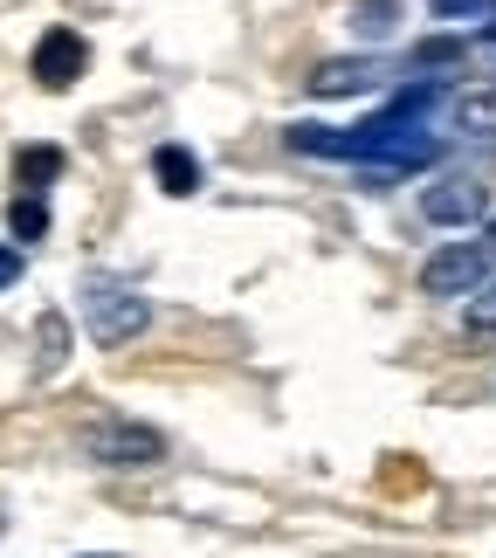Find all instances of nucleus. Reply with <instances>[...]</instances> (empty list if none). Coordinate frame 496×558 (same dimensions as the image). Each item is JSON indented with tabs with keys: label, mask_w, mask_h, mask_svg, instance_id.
Here are the masks:
<instances>
[{
	"label": "nucleus",
	"mask_w": 496,
	"mask_h": 558,
	"mask_svg": "<svg viewBox=\"0 0 496 558\" xmlns=\"http://www.w3.org/2000/svg\"><path fill=\"white\" fill-rule=\"evenodd\" d=\"M448 124L462 138H496V90H462L448 97Z\"/></svg>",
	"instance_id": "6e6552de"
},
{
	"label": "nucleus",
	"mask_w": 496,
	"mask_h": 558,
	"mask_svg": "<svg viewBox=\"0 0 496 558\" xmlns=\"http://www.w3.org/2000/svg\"><path fill=\"white\" fill-rule=\"evenodd\" d=\"M8 228H14V242L28 248V242H41L49 234V201L41 193H14V207H8Z\"/></svg>",
	"instance_id": "9b49d317"
},
{
	"label": "nucleus",
	"mask_w": 496,
	"mask_h": 558,
	"mask_svg": "<svg viewBox=\"0 0 496 558\" xmlns=\"http://www.w3.org/2000/svg\"><path fill=\"white\" fill-rule=\"evenodd\" d=\"M83 448H90V462H104V469H153V462H166V435H159V427H145V421L97 427Z\"/></svg>",
	"instance_id": "7ed1b4c3"
},
{
	"label": "nucleus",
	"mask_w": 496,
	"mask_h": 558,
	"mask_svg": "<svg viewBox=\"0 0 496 558\" xmlns=\"http://www.w3.org/2000/svg\"><path fill=\"white\" fill-rule=\"evenodd\" d=\"M153 180H159V193H172V201H186V193H201V159L186 153V145H159L153 153Z\"/></svg>",
	"instance_id": "0eeeda50"
},
{
	"label": "nucleus",
	"mask_w": 496,
	"mask_h": 558,
	"mask_svg": "<svg viewBox=\"0 0 496 558\" xmlns=\"http://www.w3.org/2000/svg\"><path fill=\"white\" fill-rule=\"evenodd\" d=\"M14 283H21V248L0 242V290H14Z\"/></svg>",
	"instance_id": "2eb2a0df"
},
{
	"label": "nucleus",
	"mask_w": 496,
	"mask_h": 558,
	"mask_svg": "<svg viewBox=\"0 0 496 558\" xmlns=\"http://www.w3.org/2000/svg\"><path fill=\"white\" fill-rule=\"evenodd\" d=\"M483 214H489V186L469 173H448L421 193V221H435V228H476Z\"/></svg>",
	"instance_id": "20e7f679"
},
{
	"label": "nucleus",
	"mask_w": 496,
	"mask_h": 558,
	"mask_svg": "<svg viewBox=\"0 0 496 558\" xmlns=\"http://www.w3.org/2000/svg\"><path fill=\"white\" fill-rule=\"evenodd\" d=\"M83 70H90V41H83L76 28H49L35 41V83L41 90H70Z\"/></svg>",
	"instance_id": "423d86ee"
},
{
	"label": "nucleus",
	"mask_w": 496,
	"mask_h": 558,
	"mask_svg": "<svg viewBox=\"0 0 496 558\" xmlns=\"http://www.w3.org/2000/svg\"><path fill=\"white\" fill-rule=\"evenodd\" d=\"M469 62V49L462 41H421L414 56H407V76H427V83H441L448 70H462Z\"/></svg>",
	"instance_id": "1a4fd4ad"
},
{
	"label": "nucleus",
	"mask_w": 496,
	"mask_h": 558,
	"mask_svg": "<svg viewBox=\"0 0 496 558\" xmlns=\"http://www.w3.org/2000/svg\"><path fill=\"white\" fill-rule=\"evenodd\" d=\"M56 359H62V317L49 311L41 317V373H56Z\"/></svg>",
	"instance_id": "4468645a"
},
{
	"label": "nucleus",
	"mask_w": 496,
	"mask_h": 558,
	"mask_svg": "<svg viewBox=\"0 0 496 558\" xmlns=\"http://www.w3.org/2000/svg\"><path fill=\"white\" fill-rule=\"evenodd\" d=\"M76 311H83L90 345H104V352H118V345H132V338L153 331V304H145V296L124 283L118 269H90V276H83Z\"/></svg>",
	"instance_id": "f257e3e1"
},
{
	"label": "nucleus",
	"mask_w": 496,
	"mask_h": 558,
	"mask_svg": "<svg viewBox=\"0 0 496 558\" xmlns=\"http://www.w3.org/2000/svg\"><path fill=\"white\" fill-rule=\"evenodd\" d=\"M386 76H394V62H386V56H331V62H317V70H311V97L317 104L365 97V90H379Z\"/></svg>",
	"instance_id": "39448f33"
},
{
	"label": "nucleus",
	"mask_w": 496,
	"mask_h": 558,
	"mask_svg": "<svg viewBox=\"0 0 496 558\" xmlns=\"http://www.w3.org/2000/svg\"><path fill=\"white\" fill-rule=\"evenodd\" d=\"M489 242H496V221H489Z\"/></svg>",
	"instance_id": "f3484780"
},
{
	"label": "nucleus",
	"mask_w": 496,
	"mask_h": 558,
	"mask_svg": "<svg viewBox=\"0 0 496 558\" xmlns=\"http://www.w3.org/2000/svg\"><path fill=\"white\" fill-rule=\"evenodd\" d=\"M400 14H407V0H359V8H352V35L359 41H379V35L400 28Z\"/></svg>",
	"instance_id": "9d476101"
},
{
	"label": "nucleus",
	"mask_w": 496,
	"mask_h": 558,
	"mask_svg": "<svg viewBox=\"0 0 496 558\" xmlns=\"http://www.w3.org/2000/svg\"><path fill=\"white\" fill-rule=\"evenodd\" d=\"M483 283H496V242H448L421 263L427 296H476Z\"/></svg>",
	"instance_id": "f03ea898"
},
{
	"label": "nucleus",
	"mask_w": 496,
	"mask_h": 558,
	"mask_svg": "<svg viewBox=\"0 0 496 558\" xmlns=\"http://www.w3.org/2000/svg\"><path fill=\"white\" fill-rule=\"evenodd\" d=\"M83 558H118V551H83Z\"/></svg>",
	"instance_id": "dca6fc26"
},
{
	"label": "nucleus",
	"mask_w": 496,
	"mask_h": 558,
	"mask_svg": "<svg viewBox=\"0 0 496 558\" xmlns=\"http://www.w3.org/2000/svg\"><path fill=\"white\" fill-rule=\"evenodd\" d=\"M21 186H28V193H41V186H49V180H62V153H56V145H21Z\"/></svg>",
	"instance_id": "f8f14e48"
},
{
	"label": "nucleus",
	"mask_w": 496,
	"mask_h": 558,
	"mask_svg": "<svg viewBox=\"0 0 496 558\" xmlns=\"http://www.w3.org/2000/svg\"><path fill=\"white\" fill-rule=\"evenodd\" d=\"M441 21H462V28H483V35H496V0H427Z\"/></svg>",
	"instance_id": "ddd939ff"
}]
</instances>
